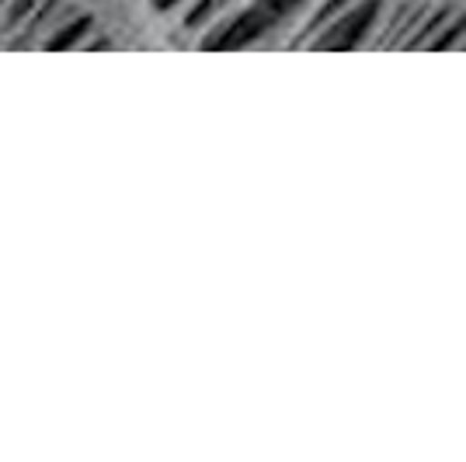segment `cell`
Wrapping results in <instances>:
<instances>
[{
    "mask_svg": "<svg viewBox=\"0 0 466 462\" xmlns=\"http://www.w3.org/2000/svg\"><path fill=\"white\" fill-rule=\"evenodd\" d=\"M4 4H7V0H0V7H4Z\"/></svg>",
    "mask_w": 466,
    "mask_h": 462,
    "instance_id": "10",
    "label": "cell"
},
{
    "mask_svg": "<svg viewBox=\"0 0 466 462\" xmlns=\"http://www.w3.org/2000/svg\"><path fill=\"white\" fill-rule=\"evenodd\" d=\"M39 4L42 0H7V4H4V25H7L11 32H21L25 21L35 15Z\"/></svg>",
    "mask_w": 466,
    "mask_h": 462,
    "instance_id": "7",
    "label": "cell"
},
{
    "mask_svg": "<svg viewBox=\"0 0 466 462\" xmlns=\"http://www.w3.org/2000/svg\"><path fill=\"white\" fill-rule=\"evenodd\" d=\"M91 35H95V15L77 11L74 18H66L49 39L42 42V49H80Z\"/></svg>",
    "mask_w": 466,
    "mask_h": 462,
    "instance_id": "5",
    "label": "cell"
},
{
    "mask_svg": "<svg viewBox=\"0 0 466 462\" xmlns=\"http://www.w3.org/2000/svg\"><path fill=\"white\" fill-rule=\"evenodd\" d=\"M258 4L268 7L275 18H286V15L299 11V7H307V4H313V0H258Z\"/></svg>",
    "mask_w": 466,
    "mask_h": 462,
    "instance_id": "8",
    "label": "cell"
},
{
    "mask_svg": "<svg viewBox=\"0 0 466 462\" xmlns=\"http://www.w3.org/2000/svg\"><path fill=\"white\" fill-rule=\"evenodd\" d=\"M219 15H223V4H219V0H188V4H185L181 28H185L188 35H202Z\"/></svg>",
    "mask_w": 466,
    "mask_h": 462,
    "instance_id": "6",
    "label": "cell"
},
{
    "mask_svg": "<svg viewBox=\"0 0 466 462\" xmlns=\"http://www.w3.org/2000/svg\"><path fill=\"white\" fill-rule=\"evenodd\" d=\"M188 0H150V7H154L157 15H175L177 7H185Z\"/></svg>",
    "mask_w": 466,
    "mask_h": 462,
    "instance_id": "9",
    "label": "cell"
},
{
    "mask_svg": "<svg viewBox=\"0 0 466 462\" xmlns=\"http://www.w3.org/2000/svg\"><path fill=\"white\" fill-rule=\"evenodd\" d=\"M275 15L261 4H251V7H240V11H227L198 35L202 49H244L258 42L268 28L275 25Z\"/></svg>",
    "mask_w": 466,
    "mask_h": 462,
    "instance_id": "1",
    "label": "cell"
},
{
    "mask_svg": "<svg viewBox=\"0 0 466 462\" xmlns=\"http://www.w3.org/2000/svg\"><path fill=\"white\" fill-rule=\"evenodd\" d=\"M383 21V0H355L341 18H334L310 42V49H359L370 45Z\"/></svg>",
    "mask_w": 466,
    "mask_h": 462,
    "instance_id": "2",
    "label": "cell"
},
{
    "mask_svg": "<svg viewBox=\"0 0 466 462\" xmlns=\"http://www.w3.org/2000/svg\"><path fill=\"white\" fill-rule=\"evenodd\" d=\"M355 0H313L310 4V15L307 21L299 25V32H292V45H299V49H310V42L328 28L334 18H341L345 11H349Z\"/></svg>",
    "mask_w": 466,
    "mask_h": 462,
    "instance_id": "4",
    "label": "cell"
},
{
    "mask_svg": "<svg viewBox=\"0 0 466 462\" xmlns=\"http://www.w3.org/2000/svg\"><path fill=\"white\" fill-rule=\"evenodd\" d=\"M77 7L70 4V0H42L39 7H35V15L25 21V28L18 32V39L25 42H46L53 32H56L59 25L66 21V15H74Z\"/></svg>",
    "mask_w": 466,
    "mask_h": 462,
    "instance_id": "3",
    "label": "cell"
}]
</instances>
